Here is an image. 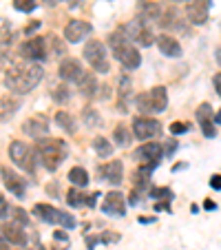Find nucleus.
<instances>
[{
  "instance_id": "18",
  "label": "nucleus",
  "mask_w": 221,
  "mask_h": 250,
  "mask_svg": "<svg viewBox=\"0 0 221 250\" xmlns=\"http://www.w3.org/2000/svg\"><path fill=\"white\" fill-rule=\"evenodd\" d=\"M157 47H160V51L164 53V56H168V58H179L181 56V44H179L173 36H168V33L157 36Z\"/></svg>"
},
{
  "instance_id": "8",
  "label": "nucleus",
  "mask_w": 221,
  "mask_h": 250,
  "mask_svg": "<svg viewBox=\"0 0 221 250\" xmlns=\"http://www.w3.org/2000/svg\"><path fill=\"white\" fill-rule=\"evenodd\" d=\"M133 133L140 140H151L161 133V124L153 118H135L133 120Z\"/></svg>"
},
{
  "instance_id": "50",
  "label": "nucleus",
  "mask_w": 221,
  "mask_h": 250,
  "mask_svg": "<svg viewBox=\"0 0 221 250\" xmlns=\"http://www.w3.org/2000/svg\"><path fill=\"white\" fill-rule=\"evenodd\" d=\"M58 2H62V0H44V5L47 7H56Z\"/></svg>"
},
{
  "instance_id": "31",
  "label": "nucleus",
  "mask_w": 221,
  "mask_h": 250,
  "mask_svg": "<svg viewBox=\"0 0 221 250\" xmlns=\"http://www.w3.org/2000/svg\"><path fill=\"white\" fill-rule=\"evenodd\" d=\"M82 122H84L86 126H100L102 118H100L98 109H93V106H86V109L82 111Z\"/></svg>"
},
{
  "instance_id": "17",
  "label": "nucleus",
  "mask_w": 221,
  "mask_h": 250,
  "mask_svg": "<svg viewBox=\"0 0 221 250\" xmlns=\"http://www.w3.org/2000/svg\"><path fill=\"white\" fill-rule=\"evenodd\" d=\"M0 232H2V237H5L9 244H16V246L27 244V232H24V228L20 226V224H16V222L5 224V226L0 228Z\"/></svg>"
},
{
  "instance_id": "27",
  "label": "nucleus",
  "mask_w": 221,
  "mask_h": 250,
  "mask_svg": "<svg viewBox=\"0 0 221 250\" xmlns=\"http://www.w3.org/2000/svg\"><path fill=\"white\" fill-rule=\"evenodd\" d=\"M133 140V133L128 131V126H124V124H120V126H115L113 131V142L118 144V146H128Z\"/></svg>"
},
{
  "instance_id": "3",
  "label": "nucleus",
  "mask_w": 221,
  "mask_h": 250,
  "mask_svg": "<svg viewBox=\"0 0 221 250\" xmlns=\"http://www.w3.org/2000/svg\"><path fill=\"white\" fill-rule=\"evenodd\" d=\"M36 153H38V162L44 166L47 170H56L60 166V162L66 157L69 148L66 142L62 140H53V137H42L36 144Z\"/></svg>"
},
{
  "instance_id": "10",
  "label": "nucleus",
  "mask_w": 221,
  "mask_h": 250,
  "mask_svg": "<svg viewBox=\"0 0 221 250\" xmlns=\"http://www.w3.org/2000/svg\"><path fill=\"white\" fill-rule=\"evenodd\" d=\"M98 177L104 182H108V184H122V177H124V166L122 162H106V164H102L98 168Z\"/></svg>"
},
{
  "instance_id": "34",
  "label": "nucleus",
  "mask_w": 221,
  "mask_h": 250,
  "mask_svg": "<svg viewBox=\"0 0 221 250\" xmlns=\"http://www.w3.org/2000/svg\"><path fill=\"white\" fill-rule=\"evenodd\" d=\"M51 98L56 100L58 104H64L69 102V89H66V84H56L51 89Z\"/></svg>"
},
{
  "instance_id": "2",
  "label": "nucleus",
  "mask_w": 221,
  "mask_h": 250,
  "mask_svg": "<svg viewBox=\"0 0 221 250\" xmlns=\"http://www.w3.org/2000/svg\"><path fill=\"white\" fill-rule=\"evenodd\" d=\"M108 44H111V49H113L115 58H118V62L124 66V69L133 71V69H137V66L141 64L140 51L133 47V42L128 40V36L124 33V29H120V31L111 33V36H108Z\"/></svg>"
},
{
  "instance_id": "23",
  "label": "nucleus",
  "mask_w": 221,
  "mask_h": 250,
  "mask_svg": "<svg viewBox=\"0 0 221 250\" xmlns=\"http://www.w3.org/2000/svg\"><path fill=\"white\" fill-rule=\"evenodd\" d=\"M78 89L84 98H93L98 93V78L93 73H82V78L78 80Z\"/></svg>"
},
{
  "instance_id": "38",
  "label": "nucleus",
  "mask_w": 221,
  "mask_h": 250,
  "mask_svg": "<svg viewBox=\"0 0 221 250\" xmlns=\"http://www.w3.org/2000/svg\"><path fill=\"white\" fill-rule=\"evenodd\" d=\"M14 7L18 11H24V14H27V11L36 9V0H14Z\"/></svg>"
},
{
  "instance_id": "49",
  "label": "nucleus",
  "mask_w": 221,
  "mask_h": 250,
  "mask_svg": "<svg viewBox=\"0 0 221 250\" xmlns=\"http://www.w3.org/2000/svg\"><path fill=\"white\" fill-rule=\"evenodd\" d=\"M128 202H131L133 206H135V204L140 202V199H137V193H135V190H131V197H128Z\"/></svg>"
},
{
  "instance_id": "43",
  "label": "nucleus",
  "mask_w": 221,
  "mask_h": 250,
  "mask_svg": "<svg viewBox=\"0 0 221 250\" xmlns=\"http://www.w3.org/2000/svg\"><path fill=\"white\" fill-rule=\"evenodd\" d=\"M120 235H115V232H108V235H102L100 237V241H104V244H111V241H118Z\"/></svg>"
},
{
  "instance_id": "5",
  "label": "nucleus",
  "mask_w": 221,
  "mask_h": 250,
  "mask_svg": "<svg viewBox=\"0 0 221 250\" xmlns=\"http://www.w3.org/2000/svg\"><path fill=\"white\" fill-rule=\"evenodd\" d=\"M9 157L16 166H20L27 173H33L36 170V153H33L31 146H27L24 142H11L9 144Z\"/></svg>"
},
{
  "instance_id": "28",
  "label": "nucleus",
  "mask_w": 221,
  "mask_h": 250,
  "mask_svg": "<svg viewBox=\"0 0 221 250\" xmlns=\"http://www.w3.org/2000/svg\"><path fill=\"white\" fill-rule=\"evenodd\" d=\"M56 124L60 128H64L66 133H71V135L76 133V120L71 118L66 111H58V113H56Z\"/></svg>"
},
{
  "instance_id": "30",
  "label": "nucleus",
  "mask_w": 221,
  "mask_h": 250,
  "mask_svg": "<svg viewBox=\"0 0 221 250\" xmlns=\"http://www.w3.org/2000/svg\"><path fill=\"white\" fill-rule=\"evenodd\" d=\"M93 148H95V153H98L100 157H108L111 153H113V144H111L106 137H95V140H93Z\"/></svg>"
},
{
  "instance_id": "21",
  "label": "nucleus",
  "mask_w": 221,
  "mask_h": 250,
  "mask_svg": "<svg viewBox=\"0 0 221 250\" xmlns=\"http://www.w3.org/2000/svg\"><path fill=\"white\" fill-rule=\"evenodd\" d=\"M148 98H151L153 104V113H161L168 106V93H166L164 86H155V89L148 91Z\"/></svg>"
},
{
  "instance_id": "44",
  "label": "nucleus",
  "mask_w": 221,
  "mask_h": 250,
  "mask_svg": "<svg viewBox=\"0 0 221 250\" xmlns=\"http://www.w3.org/2000/svg\"><path fill=\"white\" fill-rule=\"evenodd\" d=\"M210 186L215 190H221V175H212V177H210Z\"/></svg>"
},
{
  "instance_id": "15",
  "label": "nucleus",
  "mask_w": 221,
  "mask_h": 250,
  "mask_svg": "<svg viewBox=\"0 0 221 250\" xmlns=\"http://www.w3.org/2000/svg\"><path fill=\"white\" fill-rule=\"evenodd\" d=\"M2 182H5V186L9 188V193H14L16 197H24V193H27V182H24L20 175L5 168L2 170Z\"/></svg>"
},
{
  "instance_id": "25",
  "label": "nucleus",
  "mask_w": 221,
  "mask_h": 250,
  "mask_svg": "<svg viewBox=\"0 0 221 250\" xmlns=\"http://www.w3.org/2000/svg\"><path fill=\"white\" fill-rule=\"evenodd\" d=\"M118 95H120V111L122 113H126V100L128 95H131V80H128V76H122L120 78V89H118Z\"/></svg>"
},
{
  "instance_id": "4",
  "label": "nucleus",
  "mask_w": 221,
  "mask_h": 250,
  "mask_svg": "<svg viewBox=\"0 0 221 250\" xmlns=\"http://www.w3.org/2000/svg\"><path fill=\"white\" fill-rule=\"evenodd\" d=\"M82 56L93 66V71H98V73H108L111 66H108V60H106V49H104V44L100 42V40H89V42L84 44Z\"/></svg>"
},
{
  "instance_id": "51",
  "label": "nucleus",
  "mask_w": 221,
  "mask_h": 250,
  "mask_svg": "<svg viewBox=\"0 0 221 250\" xmlns=\"http://www.w3.org/2000/svg\"><path fill=\"white\" fill-rule=\"evenodd\" d=\"M215 122H217V124H219V126H221V111H219V113H217V118H215Z\"/></svg>"
},
{
  "instance_id": "48",
  "label": "nucleus",
  "mask_w": 221,
  "mask_h": 250,
  "mask_svg": "<svg viewBox=\"0 0 221 250\" xmlns=\"http://www.w3.org/2000/svg\"><path fill=\"white\" fill-rule=\"evenodd\" d=\"M0 250H9V241L2 237V232H0Z\"/></svg>"
},
{
  "instance_id": "12",
  "label": "nucleus",
  "mask_w": 221,
  "mask_h": 250,
  "mask_svg": "<svg viewBox=\"0 0 221 250\" xmlns=\"http://www.w3.org/2000/svg\"><path fill=\"white\" fill-rule=\"evenodd\" d=\"M89 33H91V24L86 22V20H78V18L69 20L64 27V38L69 40V42H80Z\"/></svg>"
},
{
  "instance_id": "26",
  "label": "nucleus",
  "mask_w": 221,
  "mask_h": 250,
  "mask_svg": "<svg viewBox=\"0 0 221 250\" xmlns=\"http://www.w3.org/2000/svg\"><path fill=\"white\" fill-rule=\"evenodd\" d=\"M69 182L73 186H80V188H84V186L89 184V173H86L82 166H76V168L69 170Z\"/></svg>"
},
{
  "instance_id": "19",
  "label": "nucleus",
  "mask_w": 221,
  "mask_h": 250,
  "mask_svg": "<svg viewBox=\"0 0 221 250\" xmlns=\"http://www.w3.org/2000/svg\"><path fill=\"white\" fill-rule=\"evenodd\" d=\"M33 215H38V219H42L44 224H60V219H62V210L49 206V204L33 206Z\"/></svg>"
},
{
  "instance_id": "22",
  "label": "nucleus",
  "mask_w": 221,
  "mask_h": 250,
  "mask_svg": "<svg viewBox=\"0 0 221 250\" xmlns=\"http://www.w3.org/2000/svg\"><path fill=\"white\" fill-rule=\"evenodd\" d=\"M161 155H164V148H161V144H144L141 148H137L135 157H140V160H146V162H160Z\"/></svg>"
},
{
  "instance_id": "32",
  "label": "nucleus",
  "mask_w": 221,
  "mask_h": 250,
  "mask_svg": "<svg viewBox=\"0 0 221 250\" xmlns=\"http://www.w3.org/2000/svg\"><path fill=\"white\" fill-rule=\"evenodd\" d=\"M11 33H14L11 22L9 20H5V18H0V44H2V47L11 42Z\"/></svg>"
},
{
  "instance_id": "1",
  "label": "nucleus",
  "mask_w": 221,
  "mask_h": 250,
  "mask_svg": "<svg viewBox=\"0 0 221 250\" xmlns=\"http://www.w3.org/2000/svg\"><path fill=\"white\" fill-rule=\"evenodd\" d=\"M44 76V69L33 62H11L5 73V86L14 93H29L40 84Z\"/></svg>"
},
{
  "instance_id": "16",
  "label": "nucleus",
  "mask_w": 221,
  "mask_h": 250,
  "mask_svg": "<svg viewBox=\"0 0 221 250\" xmlns=\"http://www.w3.org/2000/svg\"><path fill=\"white\" fill-rule=\"evenodd\" d=\"M197 120H199V126H201V133L206 137H215L217 135V128H215V120H212V109L210 104H201L197 109Z\"/></svg>"
},
{
  "instance_id": "52",
  "label": "nucleus",
  "mask_w": 221,
  "mask_h": 250,
  "mask_svg": "<svg viewBox=\"0 0 221 250\" xmlns=\"http://www.w3.org/2000/svg\"><path fill=\"white\" fill-rule=\"evenodd\" d=\"M40 250H42V248H40Z\"/></svg>"
},
{
  "instance_id": "41",
  "label": "nucleus",
  "mask_w": 221,
  "mask_h": 250,
  "mask_svg": "<svg viewBox=\"0 0 221 250\" xmlns=\"http://www.w3.org/2000/svg\"><path fill=\"white\" fill-rule=\"evenodd\" d=\"M7 212H9V204H7V199L2 197V193H0V219L5 217Z\"/></svg>"
},
{
  "instance_id": "29",
  "label": "nucleus",
  "mask_w": 221,
  "mask_h": 250,
  "mask_svg": "<svg viewBox=\"0 0 221 250\" xmlns=\"http://www.w3.org/2000/svg\"><path fill=\"white\" fill-rule=\"evenodd\" d=\"M86 197H89V195H84L82 193L80 188H71L69 193H66V202H69V206H73V208H80V206H84L86 204Z\"/></svg>"
},
{
  "instance_id": "39",
  "label": "nucleus",
  "mask_w": 221,
  "mask_h": 250,
  "mask_svg": "<svg viewBox=\"0 0 221 250\" xmlns=\"http://www.w3.org/2000/svg\"><path fill=\"white\" fill-rule=\"evenodd\" d=\"M190 128L188 122H173L170 124V133H175V135H181V133H186Z\"/></svg>"
},
{
  "instance_id": "20",
  "label": "nucleus",
  "mask_w": 221,
  "mask_h": 250,
  "mask_svg": "<svg viewBox=\"0 0 221 250\" xmlns=\"http://www.w3.org/2000/svg\"><path fill=\"white\" fill-rule=\"evenodd\" d=\"M137 18L146 24L151 22V20H160L161 18L160 5H155V2H140L137 5Z\"/></svg>"
},
{
  "instance_id": "33",
  "label": "nucleus",
  "mask_w": 221,
  "mask_h": 250,
  "mask_svg": "<svg viewBox=\"0 0 221 250\" xmlns=\"http://www.w3.org/2000/svg\"><path fill=\"white\" fill-rule=\"evenodd\" d=\"M160 24L161 27H179V22H177V14H175V9L170 7V9H166V11H161V18H160Z\"/></svg>"
},
{
  "instance_id": "42",
  "label": "nucleus",
  "mask_w": 221,
  "mask_h": 250,
  "mask_svg": "<svg viewBox=\"0 0 221 250\" xmlns=\"http://www.w3.org/2000/svg\"><path fill=\"white\" fill-rule=\"evenodd\" d=\"M14 215H16V224H20V226H22V224H27V215H24V210H20V208H16V210H14Z\"/></svg>"
},
{
  "instance_id": "24",
  "label": "nucleus",
  "mask_w": 221,
  "mask_h": 250,
  "mask_svg": "<svg viewBox=\"0 0 221 250\" xmlns=\"http://www.w3.org/2000/svg\"><path fill=\"white\" fill-rule=\"evenodd\" d=\"M18 106H20V100L7 93L5 98L0 100V120H2V122H5V120H9L11 115L18 111Z\"/></svg>"
},
{
  "instance_id": "35",
  "label": "nucleus",
  "mask_w": 221,
  "mask_h": 250,
  "mask_svg": "<svg viewBox=\"0 0 221 250\" xmlns=\"http://www.w3.org/2000/svg\"><path fill=\"white\" fill-rule=\"evenodd\" d=\"M135 102H137V109H140L141 113H153V104H151V98H148V91L137 95Z\"/></svg>"
},
{
  "instance_id": "14",
  "label": "nucleus",
  "mask_w": 221,
  "mask_h": 250,
  "mask_svg": "<svg viewBox=\"0 0 221 250\" xmlns=\"http://www.w3.org/2000/svg\"><path fill=\"white\" fill-rule=\"evenodd\" d=\"M58 73H60L62 80L66 82H78L82 78V64L78 60H73V58H66V60L60 62V69H58Z\"/></svg>"
},
{
  "instance_id": "9",
  "label": "nucleus",
  "mask_w": 221,
  "mask_h": 250,
  "mask_svg": "<svg viewBox=\"0 0 221 250\" xmlns=\"http://www.w3.org/2000/svg\"><path fill=\"white\" fill-rule=\"evenodd\" d=\"M210 0H186V16L193 24H203L208 20Z\"/></svg>"
},
{
  "instance_id": "36",
  "label": "nucleus",
  "mask_w": 221,
  "mask_h": 250,
  "mask_svg": "<svg viewBox=\"0 0 221 250\" xmlns=\"http://www.w3.org/2000/svg\"><path fill=\"white\" fill-rule=\"evenodd\" d=\"M151 197L161 199V202H170L173 193H170V188H166V186H160V188H151Z\"/></svg>"
},
{
  "instance_id": "40",
  "label": "nucleus",
  "mask_w": 221,
  "mask_h": 250,
  "mask_svg": "<svg viewBox=\"0 0 221 250\" xmlns=\"http://www.w3.org/2000/svg\"><path fill=\"white\" fill-rule=\"evenodd\" d=\"M60 224L64 228H76V219L71 217V215H66V212H62V219H60Z\"/></svg>"
},
{
  "instance_id": "6",
  "label": "nucleus",
  "mask_w": 221,
  "mask_h": 250,
  "mask_svg": "<svg viewBox=\"0 0 221 250\" xmlns=\"http://www.w3.org/2000/svg\"><path fill=\"white\" fill-rule=\"evenodd\" d=\"M124 29V33H126L128 38H133V42H137L140 47H151V42L155 38H153V31H151V27L146 22H141L140 18H135L133 22H128L126 27H122Z\"/></svg>"
},
{
  "instance_id": "11",
  "label": "nucleus",
  "mask_w": 221,
  "mask_h": 250,
  "mask_svg": "<svg viewBox=\"0 0 221 250\" xmlns=\"http://www.w3.org/2000/svg\"><path fill=\"white\" fill-rule=\"evenodd\" d=\"M102 210L111 217H122L126 212V204H124V195L118 193V190H111V193L104 197V204H102Z\"/></svg>"
},
{
  "instance_id": "7",
  "label": "nucleus",
  "mask_w": 221,
  "mask_h": 250,
  "mask_svg": "<svg viewBox=\"0 0 221 250\" xmlns=\"http://www.w3.org/2000/svg\"><path fill=\"white\" fill-rule=\"evenodd\" d=\"M20 53H22L27 60H44V58H47V38H42V36L29 38L27 42H22Z\"/></svg>"
},
{
  "instance_id": "13",
  "label": "nucleus",
  "mask_w": 221,
  "mask_h": 250,
  "mask_svg": "<svg viewBox=\"0 0 221 250\" xmlns=\"http://www.w3.org/2000/svg\"><path fill=\"white\" fill-rule=\"evenodd\" d=\"M22 131L27 133L29 137H33V140H42L49 133V122L42 115H33V118H29L27 122L22 124Z\"/></svg>"
},
{
  "instance_id": "45",
  "label": "nucleus",
  "mask_w": 221,
  "mask_h": 250,
  "mask_svg": "<svg viewBox=\"0 0 221 250\" xmlns=\"http://www.w3.org/2000/svg\"><path fill=\"white\" fill-rule=\"evenodd\" d=\"M98 197H100V193L89 195V197H86V206H95V202H98Z\"/></svg>"
},
{
  "instance_id": "47",
  "label": "nucleus",
  "mask_w": 221,
  "mask_h": 250,
  "mask_svg": "<svg viewBox=\"0 0 221 250\" xmlns=\"http://www.w3.org/2000/svg\"><path fill=\"white\" fill-rule=\"evenodd\" d=\"M155 210H170V204H168V202H160V204H155Z\"/></svg>"
},
{
  "instance_id": "37",
  "label": "nucleus",
  "mask_w": 221,
  "mask_h": 250,
  "mask_svg": "<svg viewBox=\"0 0 221 250\" xmlns=\"http://www.w3.org/2000/svg\"><path fill=\"white\" fill-rule=\"evenodd\" d=\"M47 42L51 44V49H53V56H64V44L60 42V38H58V36H49L47 38Z\"/></svg>"
},
{
  "instance_id": "46",
  "label": "nucleus",
  "mask_w": 221,
  "mask_h": 250,
  "mask_svg": "<svg viewBox=\"0 0 221 250\" xmlns=\"http://www.w3.org/2000/svg\"><path fill=\"white\" fill-rule=\"evenodd\" d=\"M215 89H217V93L221 95V71H219V73H217V76H215Z\"/></svg>"
}]
</instances>
